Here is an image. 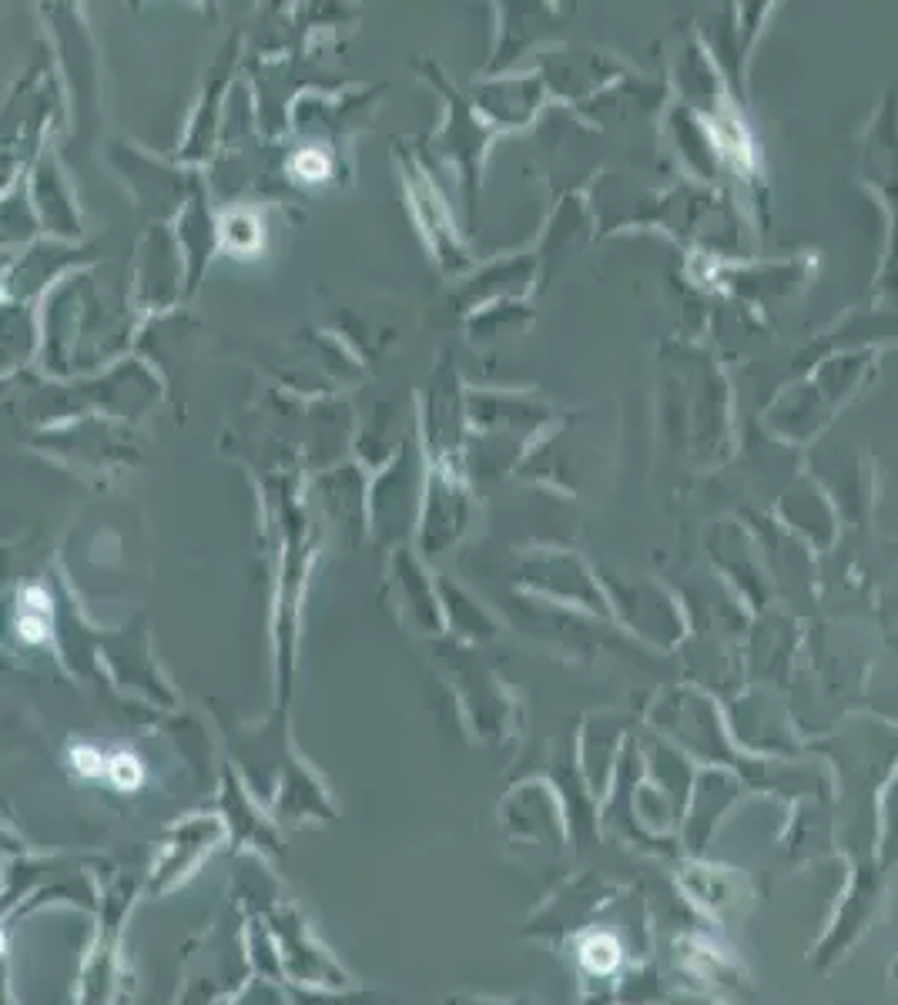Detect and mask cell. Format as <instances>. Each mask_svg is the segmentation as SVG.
<instances>
[{
	"mask_svg": "<svg viewBox=\"0 0 898 1005\" xmlns=\"http://www.w3.org/2000/svg\"><path fill=\"white\" fill-rule=\"evenodd\" d=\"M111 778L114 784H121V788H135L141 781V764L135 758H128V754H121L118 761H111Z\"/></svg>",
	"mask_w": 898,
	"mask_h": 1005,
	"instance_id": "obj_3",
	"label": "cell"
},
{
	"mask_svg": "<svg viewBox=\"0 0 898 1005\" xmlns=\"http://www.w3.org/2000/svg\"><path fill=\"white\" fill-rule=\"evenodd\" d=\"M255 242H259V225L248 215H232L225 222V245L232 252H252Z\"/></svg>",
	"mask_w": 898,
	"mask_h": 1005,
	"instance_id": "obj_2",
	"label": "cell"
},
{
	"mask_svg": "<svg viewBox=\"0 0 898 1005\" xmlns=\"http://www.w3.org/2000/svg\"><path fill=\"white\" fill-rule=\"evenodd\" d=\"M295 171H302V178H326V158H319V155H302L299 161H295Z\"/></svg>",
	"mask_w": 898,
	"mask_h": 1005,
	"instance_id": "obj_4",
	"label": "cell"
},
{
	"mask_svg": "<svg viewBox=\"0 0 898 1005\" xmlns=\"http://www.w3.org/2000/svg\"><path fill=\"white\" fill-rule=\"evenodd\" d=\"M21 630L27 640H41L51 630V603L41 590H27L21 603Z\"/></svg>",
	"mask_w": 898,
	"mask_h": 1005,
	"instance_id": "obj_1",
	"label": "cell"
},
{
	"mask_svg": "<svg viewBox=\"0 0 898 1005\" xmlns=\"http://www.w3.org/2000/svg\"><path fill=\"white\" fill-rule=\"evenodd\" d=\"M74 761H78V768L88 771V774H98L101 771L98 751H94V748H78V751H74Z\"/></svg>",
	"mask_w": 898,
	"mask_h": 1005,
	"instance_id": "obj_5",
	"label": "cell"
}]
</instances>
